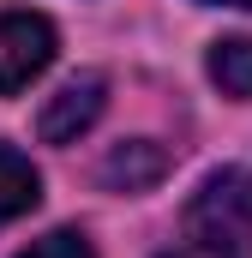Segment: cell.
I'll return each mask as SVG.
<instances>
[{
	"instance_id": "1",
	"label": "cell",
	"mask_w": 252,
	"mask_h": 258,
	"mask_svg": "<svg viewBox=\"0 0 252 258\" xmlns=\"http://www.w3.org/2000/svg\"><path fill=\"white\" fill-rule=\"evenodd\" d=\"M180 228L204 258H252V168H216L192 192Z\"/></svg>"
},
{
	"instance_id": "2",
	"label": "cell",
	"mask_w": 252,
	"mask_h": 258,
	"mask_svg": "<svg viewBox=\"0 0 252 258\" xmlns=\"http://www.w3.org/2000/svg\"><path fill=\"white\" fill-rule=\"evenodd\" d=\"M60 36L42 12H0V96H18L30 78H42Z\"/></svg>"
},
{
	"instance_id": "3",
	"label": "cell",
	"mask_w": 252,
	"mask_h": 258,
	"mask_svg": "<svg viewBox=\"0 0 252 258\" xmlns=\"http://www.w3.org/2000/svg\"><path fill=\"white\" fill-rule=\"evenodd\" d=\"M102 102H108V78H102V72H78V78H66L60 90L42 102V120H36V132H42L48 144H72L78 132L96 126Z\"/></svg>"
},
{
	"instance_id": "4",
	"label": "cell",
	"mask_w": 252,
	"mask_h": 258,
	"mask_svg": "<svg viewBox=\"0 0 252 258\" xmlns=\"http://www.w3.org/2000/svg\"><path fill=\"white\" fill-rule=\"evenodd\" d=\"M168 150L162 144H150V138H132V144H114L108 156H102V180L114 186V192H150L162 174H168Z\"/></svg>"
},
{
	"instance_id": "5",
	"label": "cell",
	"mask_w": 252,
	"mask_h": 258,
	"mask_svg": "<svg viewBox=\"0 0 252 258\" xmlns=\"http://www.w3.org/2000/svg\"><path fill=\"white\" fill-rule=\"evenodd\" d=\"M36 198H42V174L30 168V156L0 144V228L18 222L24 210H36Z\"/></svg>"
},
{
	"instance_id": "6",
	"label": "cell",
	"mask_w": 252,
	"mask_h": 258,
	"mask_svg": "<svg viewBox=\"0 0 252 258\" xmlns=\"http://www.w3.org/2000/svg\"><path fill=\"white\" fill-rule=\"evenodd\" d=\"M210 78L222 84V96L252 102V36H222L210 48Z\"/></svg>"
},
{
	"instance_id": "7",
	"label": "cell",
	"mask_w": 252,
	"mask_h": 258,
	"mask_svg": "<svg viewBox=\"0 0 252 258\" xmlns=\"http://www.w3.org/2000/svg\"><path fill=\"white\" fill-rule=\"evenodd\" d=\"M18 258H96V252H90V240H84V234H72V228H54V234H42L36 246H24Z\"/></svg>"
},
{
	"instance_id": "8",
	"label": "cell",
	"mask_w": 252,
	"mask_h": 258,
	"mask_svg": "<svg viewBox=\"0 0 252 258\" xmlns=\"http://www.w3.org/2000/svg\"><path fill=\"white\" fill-rule=\"evenodd\" d=\"M204 6H252V0H204Z\"/></svg>"
}]
</instances>
